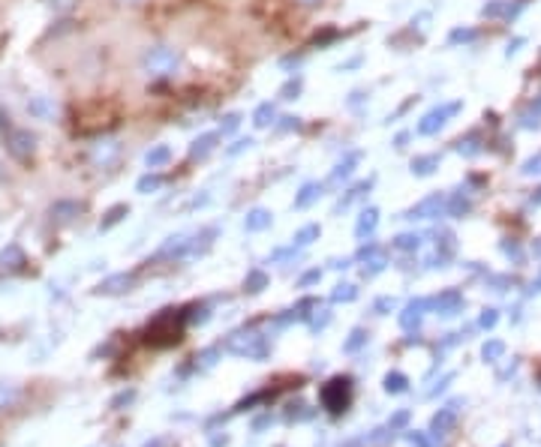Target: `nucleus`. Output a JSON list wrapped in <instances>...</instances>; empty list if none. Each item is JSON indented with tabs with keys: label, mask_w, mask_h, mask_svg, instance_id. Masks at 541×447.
Wrapping results in <instances>:
<instances>
[{
	"label": "nucleus",
	"mask_w": 541,
	"mask_h": 447,
	"mask_svg": "<svg viewBox=\"0 0 541 447\" xmlns=\"http://www.w3.org/2000/svg\"><path fill=\"white\" fill-rule=\"evenodd\" d=\"M178 63H180V54L172 45H154V49H148L145 57H141V70L148 75H154V79L172 75L178 70Z\"/></svg>",
	"instance_id": "1"
},
{
	"label": "nucleus",
	"mask_w": 541,
	"mask_h": 447,
	"mask_svg": "<svg viewBox=\"0 0 541 447\" xmlns=\"http://www.w3.org/2000/svg\"><path fill=\"white\" fill-rule=\"evenodd\" d=\"M226 351H232V355H238V357H265L268 355V342H265V336L259 334H253V330H241V334H232L229 339H226Z\"/></svg>",
	"instance_id": "2"
},
{
	"label": "nucleus",
	"mask_w": 541,
	"mask_h": 447,
	"mask_svg": "<svg viewBox=\"0 0 541 447\" xmlns=\"http://www.w3.org/2000/svg\"><path fill=\"white\" fill-rule=\"evenodd\" d=\"M349 396H352V382H349V378H331V382L322 387V405H325L331 414L346 412Z\"/></svg>",
	"instance_id": "3"
},
{
	"label": "nucleus",
	"mask_w": 541,
	"mask_h": 447,
	"mask_svg": "<svg viewBox=\"0 0 541 447\" xmlns=\"http://www.w3.org/2000/svg\"><path fill=\"white\" fill-rule=\"evenodd\" d=\"M460 108H463V102H445V106L427 111L421 117V123H418V136H436V132L448 123V117H454Z\"/></svg>",
	"instance_id": "4"
},
{
	"label": "nucleus",
	"mask_w": 541,
	"mask_h": 447,
	"mask_svg": "<svg viewBox=\"0 0 541 447\" xmlns=\"http://www.w3.org/2000/svg\"><path fill=\"white\" fill-rule=\"evenodd\" d=\"M445 202L448 198L445 195H427L424 202H418L415 207H409V213H406V220H433V216H439L442 211H445Z\"/></svg>",
	"instance_id": "5"
},
{
	"label": "nucleus",
	"mask_w": 541,
	"mask_h": 447,
	"mask_svg": "<svg viewBox=\"0 0 541 447\" xmlns=\"http://www.w3.org/2000/svg\"><path fill=\"white\" fill-rule=\"evenodd\" d=\"M358 261H364V273L367 277H373V273H382L385 270V264H388V255L382 246H376V243H367L364 250L358 252Z\"/></svg>",
	"instance_id": "6"
},
{
	"label": "nucleus",
	"mask_w": 541,
	"mask_h": 447,
	"mask_svg": "<svg viewBox=\"0 0 541 447\" xmlns=\"http://www.w3.org/2000/svg\"><path fill=\"white\" fill-rule=\"evenodd\" d=\"M118 156H120V145H118L115 138H102V141H97V145L91 147V163L100 165V168L111 165Z\"/></svg>",
	"instance_id": "7"
},
{
	"label": "nucleus",
	"mask_w": 541,
	"mask_h": 447,
	"mask_svg": "<svg viewBox=\"0 0 541 447\" xmlns=\"http://www.w3.org/2000/svg\"><path fill=\"white\" fill-rule=\"evenodd\" d=\"M6 150L15 159H27L33 154V136H31V132H24V129H13L6 136Z\"/></svg>",
	"instance_id": "8"
},
{
	"label": "nucleus",
	"mask_w": 541,
	"mask_h": 447,
	"mask_svg": "<svg viewBox=\"0 0 541 447\" xmlns=\"http://www.w3.org/2000/svg\"><path fill=\"white\" fill-rule=\"evenodd\" d=\"M361 163V154L355 150V154H349L346 159H340V163L334 165V171L328 174V180H325V186H337L340 180H346V177H352V171H355V165Z\"/></svg>",
	"instance_id": "9"
},
{
	"label": "nucleus",
	"mask_w": 541,
	"mask_h": 447,
	"mask_svg": "<svg viewBox=\"0 0 541 447\" xmlns=\"http://www.w3.org/2000/svg\"><path fill=\"white\" fill-rule=\"evenodd\" d=\"M217 141H220V136H217V132H205V136H198L193 145H189V156H193V159L211 156L214 150H217Z\"/></svg>",
	"instance_id": "10"
},
{
	"label": "nucleus",
	"mask_w": 541,
	"mask_h": 447,
	"mask_svg": "<svg viewBox=\"0 0 541 447\" xmlns=\"http://www.w3.org/2000/svg\"><path fill=\"white\" fill-rule=\"evenodd\" d=\"M460 303H463V298L457 291H445V294H439V298L430 300V309H436L439 316H454V312L460 309Z\"/></svg>",
	"instance_id": "11"
},
{
	"label": "nucleus",
	"mask_w": 541,
	"mask_h": 447,
	"mask_svg": "<svg viewBox=\"0 0 541 447\" xmlns=\"http://www.w3.org/2000/svg\"><path fill=\"white\" fill-rule=\"evenodd\" d=\"M430 307V300H412L409 307L403 309V316H400V325H403V330H415L421 325V316H424V309Z\"/></svg>",
	"instance_id": "12"
},
{
	"label": "nucleus",
	"mask_w": 541,
	"mask_h": 447,
	"mask_svg": "<svg viewBox=\"0 0 541 447\" xmlns=\"http://www.w3.org/2000/svg\"><path fill=\"white\" fill-rule=\"evenodd\" d=\"M370 186H373V184H370V180H367V184H358V186H352V189H349V193H346V195H343V198H340V202H337L334 213H343V211H349V207H355L358 202H364V198H367V193H370Z\"/></svg>",
	"instance_id": "13"
},
{
	"label": "nucleus",
	"mask_w": 541,
	"mask_h": 447,
	"mask_svg": "<svg viewBox=\"0 0 541 447\" xmlns=\"http://www.w3.org/2000/svg\"><path fill=\"white\" fill-rule=\"evenodd\" d=\"M27 111H31L33 117H40V120H54V114H58V106H54L49 97H33L31 102H27Z\"/></svg>",
	"instance_id": "14"
},
{
	"label": "nucleus",
	"mask_w": 541,
	"mask_h": 447,
	"mask_svg": "<svg viewBox=\"0 0 541 447\" xmlns=\"http://www.w3.org/2000/svg\"><path fill=\"white\" fill-rule=\"evenodd\" d=\"M271 220H274L271 211H265V207H253V211L244 216V228H246V231H265V228L271 225Z\"/></svg>",
	"instance_id": "15"
},
{
	"label": "nucleus",
	"mask_w": 541,
	"mask_h": 447,
	"mask_svg": "<svg viewBox=\"0 0 541 447\" xmlns=\"http://www.w3.org/2000/svg\"><path fill=\"white\" fill-rule=\"evenodd\" d=\"M168 163H172V147H168V145H157V147H150L148 154H145V165H148L150 171L163 168V165H168Z\"/></svg>",
	"instance_id": "16"
},
{
	"label": "nucleus",
	"mask_w": 541,
	"mask_h": 447,
	"mask_svg": "<svg viewBox=\"0 0 541 447\" xmlns=\"http://www.w3.org/2000/svg\"><path fill=\"white\" fill-rule=\"evenodd\" d=\"M376 225H379V211H376V207H367V211H361V216H358L355 234L358 237H370L376 231Z\"/></svg>",
	"instance_id": "17"
},
{
	"label": "nucleus",
	"mask_w": 541,
	"mask_h": 447,
	"mask_svg": "<svg viewBox=\"0 0 541 447\" xmlns=\"http://www.w3.org/2000/svg\"><path fill=\"white\" fill-rule=\"evenodd\" d=\"M409 168H412V174H418V177L433 174V171L439 168V154H424V156H415Z\"/></svg>",
	"instance_id": "18"
},
{
	"label": "nucleus",
	"mask_w": 541,
	"mask_h": 447,
	"mask_svg": "<svg viewBox=\"0 0 541 447\" xmlns=\"http://www.w3.org/2000/svg\"><path fill=\"white\" fill-rule=\"evenodd\" d=\"M322 189H325V184H304V186H301V193L295 195V207H298V211H304V207H310V204L322 195Z\"/></svg>",
	"instance_id": "19"
},
{
	"label": "nucleus",
	"mask_w": 541,
	"mask_h": 447,
	"mask_svg": "<svg viewBox=\"0 0 541 447\" xmlns=\"http://www.w3.org/2000/svg\"><path fill=\"white\" fill-rule=\"evenodd\" d=\"M454 150H457L460 156H478V154H481V138H478V132H469L466 138H457V141H454Z\"/></svg>",
	"instance_id": "20"
},
{
	"label": "nucleus",
	"mask_w": 541,
	"mask_h": 447,
	"mask_svg": "<svg viewBox=\"0 0 541 447\" xmlns=\"http://www.w3.org/2000/svg\"><path fill=\"white\" fill-rule=\"evenodd\" d=\"M130 285H132V273H118V277L102 282L100 291L102 294H120V291H130Z\"/></svg>",
	"instance_id": "21"
},
{
	"label": "nucleus",
	"mask_w": 541,
	"mask_h": 447,
	"mask_svg": "<svg viewBox=\"0 0 541 447\" xmlns=\"http://www.w3.org/2000/svg\"><path fill=\"white\" fill-rule=\"evenodd\" d=\"M274 117H277V108H274L271 102H262V106L253 111V127L268 129V127H274Z\"/></svg>",
	"instance_id": "22"
},
{
	"label": "nucleus",
	"mask_w": 541,
	"mask_h": 447,
	"mask_svg": "<svg viewBox=\"0 0 541 447\" xmlns=\"http://www.w3.org/2000/svg\"><path fill=\"white\" fill-rule=\"evenodd\" d=\"M265 285H268V273L265 270H250L246 273V279H244V288L250 291V294H259Z\"/></svg>",
	"instance_id": "23"
},
{
	"label": "nucleus",
	"mask_w": 541,
	"mask_h": 447,
	"mask_svg": "<svg viewBox=\"0 0 541 447\" xmlns=\"http://www.w3.org/2000/svg\"><path fill=\"white\" fill-rule=\"evenodd\" d=\"M538 123H541V97H538V102L529 106V111L520 114V127H524V129H535Z\"/></svg>",
	"instance_id": "24"
},
{
	"label": "nucleus",
	"mask_w": 541,
	"mask_h": 447,
	"mask_svg": "<svg viewBox=\"0 0 541 447\" xmlns=\"http://www.w3.org/2000/svg\"><path fill=\"white\" fill-rule=\"evenodd\" d=\"M469 207H472L469 198L454 195V198H448V202H445V213H448V216H463V213H469Z\"/></svg>",
	"instance_id": "25"
},
{
	"label": "nucleus",
	"mask_w": 541,
	"mask_h": 447,
	"mask_svg": "<svg viewBox=\"0 0 541 447\" xmlns=\"http://www.w3.org/2000/svg\"><path fill=\"white\" fill-rule=\"evenodd\" d=\"M319 234H322L319 225H304V228H298V231H295V246H307V243L316 241Z\"/></svg>",
	"instance_id": "26"
},
{
	"label": "nucleus",
	"mask_w": 541,
	"mask_h": 447,
	"mask_svg": "<svg viewBox=\"0 0 541 447\" xmlns=\"http://www.w3.org/2000/svg\"><path fill=\"white\" fill-rule=\"evenodd\" d=\"M159 186H163V177H159L157 171H154V174H145V177H141L139 184H136V189H139L141 195H148V193H157Z\"/></svg>",
	"instance_id": "27"
},
{
	"label": "nucleus",
	"mask_w": 541,
	"mask_h": 447,
	"mask_svg": "<svg viewBox=\"0 0 541 447\" xmlns=\"http://www.w3.org/2000/svg\"><path fill=\"white\" fill-rule=\"evenodd\" d=\"M451 423H454V405H451V408H445V412H439V414L433 417V432H436V435H442Z\"/></svg>",
	"instance_id": "28"
},
{
	"label": "nucleus",
	"mask_w": 541,
	"mask_h": 447,
	"mask_svg": "<svg viewBox=\"0 0 541 447\" xmlns=\"http://www.w3.org/2000/svg\"><path fill=\"white\" fill-rule=\"evenodd\" d=\"M418 246H421V234H400L394 241V250H400V252H412Z\"/></svg>",
	"instance_id": "29"
},
{
	"label": "nucleus",
	"mask_w": 541,
	"mask_h": 447,
	"mask_svg": "<svg viewBox=\"0 0 541 447\" xmlns=\"http://www.w3.org/2000/svg\"><path fill=\"white\" fill-rule=\"evenodd\" d=\"M355 298H358L355 285H337L334 294H331V300H334V303H349V300H355Z\"/></svg>",
	"instance_id": "30"
},
{
	"label": "nucleus",
	"mask_w": 541,
	"mask_h": 447,
	"mask_svg": "<svg viewBox=\"0 0 541 447\" xmlns=\"http://www.w3.org/2000/svg\"><path fill=\"white\" fill-rule=\"evenodd\" d=\"M385 391H388V393H403V391H406V375H400V373H388V375H385Z\"/></svg>",
	"instance_id": "31"
},
{
	"label": "nucleus",
	"mask_w": 541,
	"mask_h": 447,
	"mask_svg": "<svg viewBox=\"0 0 541 447\" xmlns=\"http://www.w3.org/2000/svg\"><path fill=\"white\" fill-rule=\"evenodd\" d=\"M520 171H524V174H526V177H533V174H541V150H538V154H535V156H529V159H526V163H524V165H520Z\"/></svg>",
	"instance_id": "32"
},
{
	"label": "nucleus",
	"mask_w": 541,
	"mask_h": 447,
	"mask_svg": "<svg viewBox=\"0 0 541 447\" xmlns=\"http://www.w3.org/2000/svg\"><path fill=\"white\" fill-rule=\"evenodd\" d=\"M298 93H301V79L286 81V84L280 88V99H298Z\"/></svg>",
	"instance_id": "33"
},
{
	"label": "nucleus",
	"mask_w": 541,
	"mask_h": 447,
	"mask_svg": "<svg viewBox=\"0 0 541 447\" xmlns=\"http://www.w3.org/2000/svg\"><path fill=\"white\" fill-rule=\"evenodd\" d=\"M364 342H367V330H355V334L346 339V346H343V348H346V351H358L361 346H364Z\"/></svg>",
	"instance_id": "34"
},
{
	"label": "nucleus",
	"mask_w": 541,
	"mask_h": 447,
	"mask_svg": "<svg viewBox=\"0 0 541 447\" xmlns=\"http://www.w3.org/2000/svg\"><path fill=\"white\" fill-rule=\"evenodd\" d=\"M75 3H79V0H45V6L54 9V13H70Z\"/></svg>",
	"instance_id": "35"
},
{
	"label": "nucleus",
	"mask_w": 541,
	"mask_h": 447,
	"mask_svg": "<svg viewBox=\"0 0 541 447\" xmlns=\"http://www.w3.org/2000/svg\"><path fill=\"white\" fill-rule=\"evenodd\" d=\"M476 36H478L476 31H463V27H457V31H451L448 40H451V42H472Z\"/></svg>",
	"instance_id": "36"
},
{
	"label": "nucleus",
	"mask_w": 541,
	"mask_h": 447,
	"mask_svg": "<svg viewBox=\"0 0 541 447\" xmlns=\"http://www.w3.org/2000/svg\"><path fill=\"white\" fill-rule=\"evenodd\" d=\"M253 145H256L253 138H241V141H235V147H229L226 154H229V156H238V154H244V150H250Z\"/></svg>",
	"instance_id": "37"
},
{
	"label": "nucleus",
	"mask_w": 541,
	"mask_h": 447,
	"mask_svg": "<svg viewBox=\"0 0 541 447\" xmlns=\"http://www.w3.org/2000/svg\"><path fill=\"white\" fill-rule=\"evenodd\" d=\"M328 321H331V312H328V309H322V316H319V309H316V316L310 318V327H313V330H319V327H325Z\"/></svg>",
	"instance_id": "38"
},
{
	"label": "nucleus",
	"mask_w": 541,
	"mask_h": 447,
	"mask_svg": "<svg viewBox=\"0 0 541 447\" xmlns=\"http://www.w3.org/2000/svg\"><path fill=\"white\" fill-rule=\"evenodd\" d=\"M241 127V114H226V120H223V132H235Z\"/></svg>",
	"instance_id": "39"
},
{
	"label": "nucleus",
	"mask_w": 541,
	"mask_h": 447,
	"mask_svg": "<svg viewBox=\"0 0 541 447\" xmlns=\"http://www.w3.org/2000/svg\"><path fill=\"white\" fill-rule=\"evenodd\" d=\"M505 13V3H502V0H493V3H487L484 6V15L487 18H493V15H502Z\"/></svg>",
	"instance_id": "40"
},
{
	"label": "nucleus",
	"mask_w": 541,
	"mask_h": 447,
	"mask_svg": "<svg viewBox=\"0 0 541 447\" xmlns=\"http://www.w3.org/2000/svg\"><path fill=\"white\" fill-rule=\"evenodd\" d=\"M394 307H397L394 298H379V300H376V312H382V316H385V312H391Z\"/></svg>",
	"instance_id": "41"
},
{
	"label": "nucleus",
	"mask_w": 541,
	"mask_h": 447,
	"mask_svg": "<svg viewBox=\"0 0 541 447\" xmlns=\"http://www.w3.org/2000/svg\"><path fill=\"white\" fill-rule=\"evenodd\" d=\"M502 355V342H490V346H484V357H499Z\"/></svg>",
	"instance_id": "42"
},
{
	"label": "nucleus",
	"mask_w": 541,
	"mask_h": 447,
	"mask_svg": "<svg viewBox=\"0 0 541 447\" xmlns=\"http://www.w3.org/2000/svg\"><path fill=\"white\" fill-rule=\"evenodd\" d=\"M120 213H127V207H115V211H111V213H109V220H106V225H102V228H109V225H115V222L120 220Z\"/></svg>",
	"instance_id": "43"
},
{
	"label": "nucleus",
	"mask_w": 541,
	"mask_h": 447,
	"mask_svg": "<svg viewBox=\"0 0 541 447\" xmlns=\"http://www.w3.org/2000/svg\"><path fill=\"white\" fill-rule=\"evenodd\" d=\"M322 279V270H310V273H304L301 277V285H310V282H319Z\"/></svg>",
	"instance_id": "44"
},
{
	"label": "nucleus",
	"mask_w": 541,
	"mask_h": 447,
	"mask_svg": "<svg viewBox=\"0 0 541 447\" xmlns=\"http://www.w3.org/2000/svg\"><path fill=\"white\" fill-rule=\"evenodd\" d=\"M406 417H409V414H406V412L394 414V417H391V423H388V430H397V426H403V423H406Z\"/></svg>",
	"instance_id": "45"
},
{
	"label": "nucleus",
	"mask_w": 541,
	"mask_h": 447,
	"mask_svg": "<svg viewBox=\"0 0 541 447\" xmlns=\"http://www.w3.org/2000/svg\"><path fill=\"white\" fill-rule=\"evenodd\" d=\"M481 325H484V327H493V325H496V312H493V309L484 312V316H481Z\"/></svg>",
	"instance_id": "46"
},
{
	"label": "nucleus",
	"mask_w": 541,
	"mask_h": 447,
	"mask_svg": "<svg viewBox=\"0 0 541 447\" xmlns=\"http://www.w3.org/2000/svg\"><path fill=\"white\" fill-rule=\"evenodd\" d=\"M283 120H286V123H280V132H289V129H298V117H283Z\"/></svg>",
	"instance_id": "47"
},
{
	"label": "nucleus",
	"mask_w": 541,
	"mask_h": 447,
	"mask_svg": "<svg viewBox=\"0 0 541 447\" xmlns=\"http://www.w3.org/2000/svg\"><path fill=\"white\" fill-rule=\"evenodd\" d=\"M520 45H524V40L517 36L515 42H508V51H505V54H508V57H511V54H517V51H520Z\"/></svg>",
	"instance_id": "48"
},
{
	"label": "nucleus",
	"mask_w": 541,
	"mask_h": 447,
	"mask_svg": "<svg viewBox=\"0 0 541 447\" xmlns=\"http://www.w3.org/2000/svg\"><path fill=\"white\" fill-rule=\"evenodd\" d=\"M406 141H409V132H400V136L394 138V147H406Z\"/></svg>",
	"instance_id": "49"
},
{
	"label": "nucleus",
	"mask_w": 541,
	"mask_h": 447,
	"mask_svg": "<svg viewBox=\"0 0 541 447\" xmlns=\"http://www.w3.org/2000/svg\"><path fill=\"white\" fill-rule=\"evenodd\" d=\"M298 3H304V6H313V3H319V0H298Z\"/></svg>",
	"instance_id": "50"
},
{
	"label": "nucleus",
	"mask_w": 541,
	"mask_h": 447,
	"mask_svg": "<svg viewBox=\"0 0 541 447\" xmlns=\"http://www.w3.org/2000/svg\"><path fill=\"white\" fill-rule=\"evenodd\" d=\"M533 202H535V204H541V189H538V195L533 198Z\"/></svg>",
	"instance_id": "51"
},
{
	"label": "nucleus",
	"mask_w": 541,
	"mask_h": 447,
	"mask_svg": "<svg viewBox=\"0 0 541 447\" xmlns=\"http://www.w3.org/2000/svg\"><path fill=\"white\" fill-rule=\"evenodd\" d=\"M538 291H541V279H538Z\"/></svg>",
	"instance_id": "52"
}]
</instances>
